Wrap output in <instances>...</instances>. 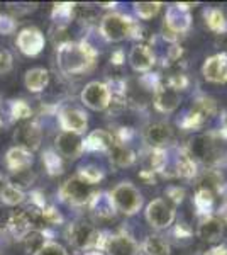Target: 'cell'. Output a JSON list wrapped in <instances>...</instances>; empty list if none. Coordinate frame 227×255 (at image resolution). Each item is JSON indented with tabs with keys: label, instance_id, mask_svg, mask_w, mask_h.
I'll return each mask as SVG.
<instances>
[{
	"label": "cell",
	"instance_id": "17",
	"mask_svg": "<svg viewBox=\"0 0 227 255\" xmlns=\"http://www.w3.org/2000/svg\"><path fill=\"white\" fill-rule=\"evenodd\" d=\"M104 250L109 255H138L139 247L133 237L117 233V235H109Z\"/></svg>",
	"mask_w": 227,
	"mask_h": 255
},
{
	"label": "cell",
	"instance_id": "34",
	"mask_svg": "<svg viewBox=\"0 0 227 255\" xmlns=\"http://www.w3.org/2000/svg\"><path fill=\"white\" fill-rule=\"evenodd\" d=\"M161 9L159 2H136L134 10L139 19H152Z\"/></svg>",
	"mask_w": 227,
	"mask_h": 255
},
{
	"label": "cell",
	"instance_id": "38",
	"mask_svg": "<svg viewBox=\"0 0 227 255\" xmlns=\"http://www.w3.org/2000/svg\"><path fill=\"white\" fill-rule=\"evenodd\" d=\"M34 255H68L65 247L56 242H46Z\"/></svg>",
	"mask_w": 227,
	"mask_h": 255
},
{
	"label": "cell",
	"instance_id": "14",
	"mask_svg": "<svg viewBox=\"0 0 227 255\" xmlns=\"http://www.w3.org/2000/svg\"><path fill=\"white\" fill-rule=\"evenodd\" d=\"M166 24H164V27H168L171 32H175V34H181V32H185L190 27V12H188V7L185 5V3H176V5H171L170 9L166 12Z\"/></svg>",
	"mask_w": 227,
	"mask_h": 255
},
{
	"label": "cell",
	"instance_id": "5",
	"mask_svg": "<svg viewBox=\"0 0 227 255\" xmlns=\"http://www.w3.org/2000/svg\"><path fill=\"white\" fill-rule=\"evenodd\" d=\"M93 196V189L90 184L81 180L78 175L70 177L67 182L60 189V197L65 203L72 204V206H83L88 204Z\"/></svg>",
	"mask_w": 227,
	"mask_h": 255
},
{
	"label": "cell",
	"instance_id": "24",
	"mask_svg": "<svg viewBox=\"0 0 227 255\" xmlns=\"http://www.w3.org/2000/svg\"><path fill=\"white\" fill-rule=\"evenodd\" d=\"M24 84L29 92H43L49 84V72L46 68H31L26 72L24 77Z\"/></svg>",
	"mask_w": 227,
	"mask_h": 255
},
{
	"label": "cell",
	"instance_id": "13",
	"mask_svg": "<svg viewBox=\"0 0 227 255\" xmlns=\"http://www.w3.org/2000/svg\"><path fill=\"white\" fill-rule=\"evenodd\" d=\"M204 79L212 82V84H226L227 82V55L226 53H217L205 60L204 68Z\"/></svg>",
	"mask_w": 227,
	"mask_h": 255
},
{
	"label": "cell",
	"instance_id": "12",
	"mask_svg": "<svg viewBox=\"0 0 227 255\" xmlns=\"http://www.w3.org/2000/svg\"><path fill=\"white\" fill-rule=\"evenodd\" d=\"M41 138H43V131L38 123L34 121H27L24 125H20L17 128L14 134V139L17 143V146L26 148L29 151H34L41 146Z\"/></svg>",
	"mask_w": 227,
	"mask_h": 255
},
{
	"label": "cell",
	"instance_id": "31",
	"mask_svg": "<svg viewBox=\"0 0 227 255\" xmlns=\"http://www.w3.org/2000/svg\"><path fill=\"white\" fill-rule=\"evenodd\" d=\"M205 22L212 31L224 32L227 29V20L219 9H207L205 10Z\"/></svg>",
	"mask_w": 227,
	"mask_h": 255
},
{
	"label": "cell",
	"instance_id": "27",
	"mask_svg": "<svg viewBox=\"0 0 227 255\" xmlns=\"http://www.w3.org/2000/svg\"><path fill=\"white\" fill-rule=\"evenodd\" d=\"M175 175L178 177H185V179H190L197 174V163L187 151H181V153L176 157V168H175Z\"/></svg>",
	"mask_w": 227,
	"mask_h": 255
},
{
	"label": "cell",
	"instance_id": "26",
	"mask_svg": "<svg viewBox=\"0 0 227 255\" xmlns=\"http://www.w3.org/2000/svg\"><path fill=\"white\" fill-rule=\"evenodd\" d=\"M144 255H170V244L159 235H151L143 242Z\"/></svg>",
	"mask_w": 227,
	"mask_h": 255
},
{
	"label": "cell",
	"instance_id": "35",
	"mask_svg": "<svg viewBox=\"0 0 227 255\" xmlns=\"http://www.w3.org/2000/svg\"><path fill=\"white\" fill-rule=\"evenodd\" d=\"M76 175L80 177L81 180H85L86 184H90V186H93V184L100 182V180L104 179V172H102V168H98L95 165L81 167Z\"/></svg>",
	"mask_w": 227,
	"mask_h": 255
},
{
	"label": "cell",
	"instance_id": "32",
	"mask_svg": "<svg viewBox=\"0 0 227 255\" xmlns=\"http://www.w3.org/2000/svg\"><path fill=\"white\" fill-rule=\"evenodd\" d=\"M9 114H10L12 121H24V119H29L32 116V111L26 101L17 99V101H10Z\"/></svg>",
	"mask_w": 227,
	"mask_h": 255
},
{
	"label": "cell",
	"instance_id": "9",
	"mask_svg": "<svg viewBox=\"0 0 227 255\" xmlns=\"http://www.w3.org/2000/svg\"><path fill=\"white\" fill-rule=\"evenodd\" d=\"M98 233L92 225L86 223H73L68 230V240L80 250H97Z\"/></svg>",
	"mask_w": 227,
	"mask_h": 255
},
{
	"label": "cell",
	"instance_id": "25",
	"mask_svg": "<svg viewBox=\"0 0 227 255\" xmlns=\"http://www.w3.org/2000/svg\"><path fill=\"white\" fill-rule=\"evenodd\" d=\"M109 157H110V162H112L115 167H131L136 162L134 151L127 145L119 143V141H114V145L110 146Z\"/></svg>",
	"mask_w": 227,
	"mask_h": 255
},
{
	"label": "cell",
	"instance_id": "45",
	"mask_svg": "<svg viewBox=\"0 0 227 255\" xmlns=\"http://www.w3.org/2000/svg\"><path fill=\"white\" fill-rule=\"evenodd\" d=\"M176 235L180 238L181 237H190L192 235V232H190V228H187V225H178L176 226Z\"/></svg>",
	"mask_w": 227,
	"mask_h": 255
},
{
	"label": "cell",
	"instance_id": "28",
	"mask_svg": "<svg viewBox=\"0 0 227 255\" xmlns=\"http://www.w3.org/2000/svg\"><path fill=\"white\" fill-rule=\"evenodd\" d=\"M0 201L3 204H7V206H17V204H22L26 201V194H24V191L12 186L9 180H7L5 187H3L2 194H0Z\"/></svg>",
	"mask_w": 227,
	"mask_h": 255
},
{
	"label": "cell",
	"instance_id": "7",
	"mask_svg": "<svg viewBox=\"0 0 227 255\" xmlns=\"http://www.w3.org/2000/svg\"><path fill=\"white\" fill-rule=\"evenodd\" d=\"M146 220L152 228L164 230L175 221V206L168 199H154L146 208Z\"/></svg>",
	"mask_w": 227,
	"mask_h": 255
},
{
	"label": "cell",
	"instance_id": "8",
	"mask_svg": "<svg viewBox=\"0 0 227 255\" xmlns=\"http://www.w3.org/2000/svg\"><path fill=\"white\" fill-rule=\"evenodd\" d=\"M81 102L92 111H104L110 106V90L104 82H90L81 90Z\"/></svg>",
	"mask_w": 227,
	"mask_h": 255
},
{
	"label": "cell",
	"instance_id": "20",
	"mask_svg": "<svg viewBox=\"0 0 227 255\" xmlns=\"http://www.w3.org/2000/svg\"><path fill=\"white\" fill-rule=\"evenodd\" d=\"M197 235L202 242H207V244L221 240V237L224 235V223L216 216L204 218L197 228Z\"/></svg>",
	"mask_w": 227,
	"mask_h": 255
},
{
	"label": "cell",
	"instance_id": "39",
	"mask_svg": "<svg viewBox=\"0 0 227 255\" xmlns=\"http://www.w3.org/2000/svg\"><path fill=\"white\" fill-rule=\"evenodd\" d=\"M41 220L48 225H60L61 221H63V218H61L60 213L56 211V208L49 206V208L41 209Z\"/></svg>",
	"mask_w": 227,
	"mask_h": 255
},
{
	"label": "cell",
	"instance_id": "46",
	"mask_svg": "<svg viewBox=\"0 0 227 255\" xmlns=\"http://www.w3.org/2000/svg\"><path fill=\"white\" fill-rule=\"evenodd\" d=\"M205 255H227V249L226 247H216V249L209 250V254Z\"/></svg>",
	"mask_w": 227,
	"mask_h": 255
},
{
	"label": "cell",
	"instance_id": "10",
	"mask_svg": "<svg viewBox=\"0 0 227 255\" xmlns=\"http://www.w3.org/2000/svg\"><path fill=\"white\" fill-rule=\"evenodd\" d=\"M15 44L20 49V53H24L26 56H36L44 49L46 39L38 27H24L17 34Z\"/></svg>",
	"mask_w": 227,
	"mask_h": 255
},
{
	"label": "cell",
	"instance_id": "44",
	"mask_svg": "<svg viewBox=\"0 0 227 255\" xmlns=\"http://www.w3.org/2000/svg\"><path fill=\"white\" fill-rule=\"evenodd\" d=\"M122 61H124V51H122V49L114 51L112 56H110V63H112V65H121Z\"/></svg>",
	"mask_w": 227,
	"mask_h": 255
},
{
	"label": "cell",
	"instance_id": "16",
	"mask_svg": "<svg viewBox=\"0 0 227 255\" xmlns=\"http://www.w3.org/2000/svg\"><path fill=\"white\" fill-rule=\"evenodd\" d=\"M34 162V157H32V151L26 150L22 146H12L7 150L5 153V165L7 168L12 172V174H17V172H24L29 170Z\"/></svg>",
	"mask_w": 227,
	"mask_h": 255
},
{
	"label": "cell",
	"instance_id": "15",
	"mask_svg": "<svg viewBox=\"0 0 227 255\" xmlns=\"http://www.w3.org/2000/svg\"><path fill=\"white\" fill-rule=\"evenodd\" d=\"M60 125L63 128V131H68V133H83L86 129V125H88V121H86V114L83 111L76 109V108H65L61 109L60 113Z\"/></svg>",
	"mask_w": 227,
	"mask_h": 255
},
{
	"label": "cell",
	"instance_id": "29",
	"mask_svg": "<svg viewBox=\"0 0 227 255\" xmlns=\"http://www.w3.org/2000/svg\"><path fill=\"white\" fill-rule=\"evenodd\" d=\"M22 245L26 249L27 254H32L34 255L38 250L46 244V232H41V230H34V232L27 233L26 237L22 238Z\"/></svg>",
	"mask_w": 227,
	"mask_h": 255
},
{
	"label": "cell",
	"instance_id": "2",
	"mask_svg": "<svg viewBox=\"0 0 227 255\" xmlns=\"http://www.w3.org/2000/svg\"><path fill=\"white\" fill-rule=\"evenodd\" d=\"M139 27L129 15L110 12L102 17L100 20V34L102 38L110 41V43H119V41L129 39L138 36Z\"/></svg>",
	"mask_w": 227,
	"mask_h": 255
},
{
	"label": "cell",
	"instance_id": "42",
	"mask_svg": "<svg viewBox=\"0 0 227 255\" xmlns=\"http://www.w3.org/2000/svg\"><path fill=\"white\" fill-rule=\"evenodd\" d=\"M166 196H168V201H170L171 204H178L183 201V196H185V191L180 187H170L166 191Z\"/></svg>",
	"mask_w": 227,
	"mask_h": 255
},
{
	"label": "cell",
	"instance_id": "19",
	"mask_svg": "<svg viewBox=\"0 0 227 255\" xmlns=\"http://www.w3.org/2000/svg\"><path fill=\"white\" fill-rule=\"evenodd\" d=\"M154 106L159 113H173L180 106V92L170 85H159L154 90Z\"/></svg>",
	"mask_w": 227,
	"mask_h": 255
},
{
	"label": "cell",
	"instance_id": "49",
	"mask_svg": "<svg viewBox=\"0 0 227 255\" xmlns=\"http://www.w3.org/2000/svg\"><path fill=\"white\" fill-rule=\"evenodd\" d=\"M5 184H7V179H5V177H3L2 174H0V194H2L3 187H5Z\"/></svg>",
	"mask_w": 227,
	"mask_h": 255
},
{
	"label": "cell",
	"instance_id": "43",
	"mask_svg": "<svg viewBox=\"0 0 227 255\" xmlns=\"http://www.w3.org/2000/svg\"><path fill=\"white\" fill-rule=\"evenodd\" d=\"M9 218H10V213L5 211L3 208H0V232L7 230V225H9Z\"/></svg>",
	"mask_w": 227,
	"mask_h": 255
},
{
	"label": "cell",
	"instance_id": "50",
	"mask_svg": "<svg viewBox=\"0 0 227 255\" xmlns=\"http://www.w3.org/2000/svg\"><path fill=\"white\" fill-rule=\"evenodd\" d=\"M83 255H104L100 252V250H86Z\"/></svg>",
	"mask_w": 227,
	"mask_h": 255
},
{
	"label": "cell",
	"instance_id": "11",
	"mask_svg": "<svg viewBox=\"0 0 227 255\" xmlns=\"http://www.w3.org/2000/svg\"><path fill=\"white\" fill-rule=\"evenodd\" d=\"M55 148H56V153L60 155V157L75 160L80 157V153L83 151V139H81L80 134H76V133L61 131V133L55 138Z\"/></svg>",
	"mask_w": 227,
	"mask_h": 255
},
{
	"label": "cell",
	"instance_id": "21",
	"mask_svg": "<svg viewBox=\"0 0 227 255\" xmlns=\"http://www.w3.org/2000/svg\"><path fill=\"white\" fill-rule=\"evenodd\" d=\"M129 63L136 72H148L154 65V53L146 44H136L129 53Z\"/></svg>",
	"mask_w": 227,
	"mask_h": 255
},
{
	"label": "cell",
	"instance_id": "22",
	"mask_svg": "<svg viewBox=\"0 0 227 255\" xmlns=\"http://www.w3.org/2000/svg\"><path fill=\"white\" fill-rule=\"evenodd\" d=\"M88 206L90 211L93 213V216H97L98 220H109V218H114L115 215V208L109 192H93Z\"/></svg>",
	"mask_w": 227,
	"mask_h": 255
},
{
	"label": "cell",
	"instance_id": "4",
	"mask_svg": "<svg viewBox=\"0 0 227 255\" xmlns=\"http://www.w3.org/2000/svg\"><path fill=\"white\" fill-rule=\"evenodd\" d=\"M110 194L112 204L115 211H121L122 215L133 216L141 209L143 206V196L131 182H121L117 184Z\"/></svg>",
	"mask_w": 227,
	"mask_h": 255
},
{
	"label": "cell",
	"instance_id": "48",
	"mask_svg": "<svg viewBox=\"0 0 227 255\" xmlns=\"http://www.w3.org/2000/svg\"><path fill=\"white\" fill-rule=\"evenodd\" d=\"M221 136L227 139V113L226 116H222V128H221Z\"/></svg>",
	"mask_w": 227,
	"mask_h": 255
},
{
	"label": "cell",
	"instance_id": "6",
	"mask_svg": "<svg viewBox=\"0 0 227 255\" xmlns=\"http://www.w3.org/2000/svg\"><path fill=\"white\" fill-rule=\"evenodd\" d=\"M41 223V211L36 209H22V211L10 213L7 230L12 233L15 240H22L27 233L34 232L36 226Z\"/></svg>",
	"mask_w": 227,
	"mask_h": 255
},
{
	"label": "cell",
	"instance_id": "36",
	"mask_svg": "<svg viewBox=\"0 0 227 255\" xmlns=\"http://www.w3.org/2000/svg\"><path fill=\"white\" fill-rule=\"evenodd\" d=\"M214 204V192L207 191V189H199L195 194V206L199 213H207Z\"/></svg>",
	"mask_w": 227,
	"mask_h": 255
},
{
	"label": "cell",
	"instance_id": "41",
	"mask_svg": "<svg viewBox=\"0 0 227 255\" xmlns=\"http://www.w3.org/2000/svg\"><path fill=\"white\" fill-rule=\"evenodd\" d=\"M12 63H14V60H12L10 51L0 48V73L10 72V70H12Z\"/></svg>",
	"mask_w": 227,
	"mask_h": 255
},
{
	"label": "cell",
	"instance_id": "3",
	"mask_svg": "<svg viewBox=\"0 0 227 255\" xmlns=\"http://www.w3.org/2000/svg\"><path fill=\"white\" fill-rule=\"evenodd\" d=\"M222 145L219 139L216 138V134L209 133V134H199L190 141L188 145V155L193 160H200L204 163H209V165H214V163H219L224 157L222 153Z\"/></svg>",
	"mask_w": 227,
	"mask_h": 255
},
{
	"label": "cell",
	"instance_id": "40",
	"mask_svg": "<svg viewBox=\"0 0 227 255\" xmlns=\"http://www.w3.org/2000/svg\"><path fill=\"white\" fill-rule=\"evenodd\" d=\"M32 179H34V177H32L31 170H24V172H17V174H14V179H12L10 184L22 191V187L31 186Z\"/></svg>",
	"mask_w": 227,
	"mask_h": 255
},
{
	"label": "cell",
	"instance_id": "47",
	"mask_svg": "<svg viewBox=\"0 0 227 255\" xmlns=\"http://www.w3.org/2000/svg\"><path fill=\"white\" fill-rule=\"evenodd\" d=\"M219 216H221V218H219V220H221L222 223H224V221L227 223V203L222 204L221 209H219Z\"/></svg>",
	"mask_w": 227,
	"mask_h": 255
},
{
	"label": "cell",
	"instance_id": "1",
	"mask_svg": "<svg viewBox=\"0 0 227 255\" xmlns=\"http://www.w3.org/2000/svg\"><path fill=\"white\" fill-rule=\"evenodd\" d=\"M97 51L88 43H63L56 48L58 67L65 75H81L93 67Z\"/></svg>",
	"mask_w": 227,
	"mask_h": 255
},
{
	"label": "cell",
	"instance_id": "23",
	"mask_svg": "<svg viewBox=\"0 0 227 255\" xmlns=\"http://www.w3.org/2000/svg\"><path fill=\"white\" fill-rule=\"evenodd\" d=\"M114 136L105 129H95L83 141V150L88 151H109L114 145Z\"/></svg>",
	"mask_w": 227,
	"mask_h": 255
},
{
	"label": "cell",
	"instance_id": "37",
	"mask_svg": "<svg viewBox=\"0 0 227 255\" xmlns=\"http://www.w3.org/2000/svg\"><path fill=\"white\" fill-rule=\"evenodd\" d=\"M15 29H17V20L9 14H0V34H14Z\"/></svg>",
	"mask_w": 227,
	"mask_h": 255
},
{
	"label": "cell",
	"instance_id": "30",
	"mask_svg": "<svg viewBox=\"0 0 227 255\" xmlns=\"http://www.w3.org/2000/svg\"><path fill=\"white\" fill-rule=\"evenodd\" d=\"M43 165L48 170L49 175L63 174V160L55 150H46L43 153Z\"/></svg>",
	"mask_w": 227,
	"mask_h": 255
},
{
	"label": "cell",
	"instance_id": "33",
	"mask_svg": "<svg viewBox=\"0 0 227 255\" xmlns=\"http://www.w3.org/2000/svg\"><path fill=\"white\" fill-rule=\"evenodd\" d=\"M75 3H56L53 9V20L60 26H67L68 20H72L73 10H75Z\"/></svg>",
	"mask_w": 227,
	"mask_h": 255
},
{
	"label": "cell",
	"instance_id": "18",
	"mask_svg": "<svg viewBox=\"0 0 227 255\" xmlns=\"http://www.w3.org/2000/svg\"><path fill=\"white\" fill-rule=\"evenodd\" d=\"M144 139H146L148 145H151L152 148L163 150L168 143H171L173 129L166 123H154V125H150L146 128V131H144Z\"/></svg>",
	"mask_w": 227,
	"mask_h": 255
}]
</instances>
